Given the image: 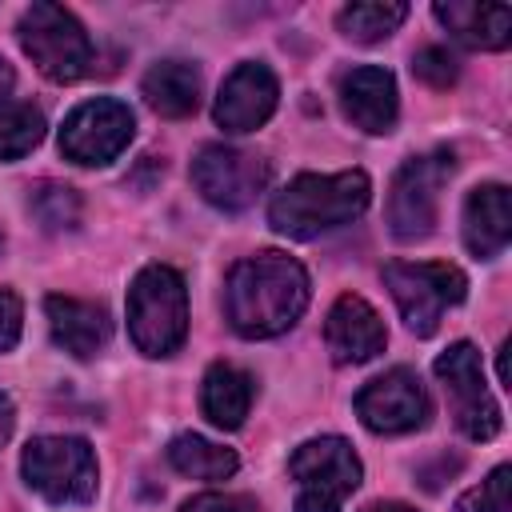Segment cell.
Here are the masks:
<instances>
[{
    "mask_svg": "<svg viewBox=\"0 0 512 512\" xmlns=\"http://www.w3.org/2000/svg\"><path fill=\"white\" fill-rule=\"evenodd\" d=\"M308 308V272L288 252H256L224 280L228 324L248 340L288 332Z\"/></svg>",
    "mask_w": 512,
    "mask_h": 512,
    "instance_id": "cell-1",
    "label": "cell"
},
{
    "mask_svg": "<svg viewBox=\"0 0 512 512\" xmlns=\"http://www.w3.org/2000/svg\"><path fill=\"white\" fill-rule=\"evenodd\" d=\"M372 200V184L360 168L348 172H300L268 204V224L288 240H316L340 224H352Z\"/></svg>",
    "mask_w": 512,
    "mask_h": 512,
    "instance_id": "cell-2",
    "label": "cell"
},
{
    "mask_svg": "<svg viewBox=\"0 0 512 512\" xmlns=\"http://www.w3.org/2000/svg\"><path fill=\"white\" fill-rule=\"evenodd\" d=\"M128 336L144 356H172L188 336L184 276L168 264H148L128 288Z\"/></svg>",
    "mask_w": 512,
    "mask_h": 512,
    "instance_id": "cell-3",
    "label": "cell"
},
{
    "mask_svg": "<svg viewBox=\"0 0 512 512\" xmlns=\"http://www.w3.org/2000/svg\"><path fill=\"white\" fill-rule=\"evenodd\" d=\"M28 488H36L48 504L72 508L96 496V452L80 436H36L20 456Z\"/></svg>",
    "mask_w": 512,
    "mask_h": 512,
    "instance_id": "cell-4",
    "label": "cell"
},
{
    "mask_svg": "<svg viewBox=\"0 0 512 512\" xmlns=\"http://www.w3.org/2000/svg\"><path fill=\"white\" fill-rule=\"evenodd\" d=\"M296 480V512H340L360 488V456L340 436H316L288 460Z\"/></svg>",
    "mask_w": 512,
    "mask_h": 512,
    "instance_id": "cell-5",
    "label": "cell"
},
{
    "mask_svg": "<svg viewBox=\"0 0 512 512\" xmlns=\"http://www.w3.org/2000/svg\"><path fill=\"white\" fill-rule=\"evenodd\" d=\"M20 48L56 84H72L92 68V40L84 24L60 4L40 0L20 16Z\"/></svg>",
    "mask_w": 512,
    "mask_h": 512,
    "instance_id": "cell-6",
    "label": "cell"
},
{
    "mask_svg": "<svg viewBox=\"0 0 512 512\" xmlns=\"http://www.w3.org/2000/svg\"><path fill=\"white\" fill-rule=\"evenodd\" d=\"M384 284L408 324V332L416 336H432L440 328L444 308L460 304L468 296V280L456 264H408V260H392L384 264Z\"/></svg>",
    "mask_w": 512,
    "mask_h": 512,
    "instance_id": "cell-7",
    "label": "cell"
},
{
    "mask_svg": "<svg viewBox=\"0 0 512 512\" xmlns=\"http://www.w3.org/2000/svg\"><path fill=\"white\" fill-rule=\"evenodd\" d=\"M448 172H452V152L412 156L400 164L388 188V228L396 240H424L432 232Z\"/></svg>",
    "mask_w": 512,
    "mask_h": 512,
    "instance_id": "cell-8",
    "label": "cell"
},
{
    "mask_svg": "<svg viewBox=\"0 0 512 512\" xmlns=\"http://www.w3.org/2000/svg\"><path fill=\"white\" fill-rule=\"evenodd\" d=\"M436 376L452 400V416L456 428L468 440H492L500 432V408L484 384V368H480V352L468 340H456L452 348H444L436 356Z\"/></svg>",
    "mask_w": 512,
    "mask_h": 512,
    "instance_id": "cell-9",
    "label": "cell"
},
{
    "mask_svg": "<svg viewBox=\"0 0 512 512\" xmlns=\"http://www.w3.org/2000/svg\"><path fill=\"white\" fill-rule=\"evenodd\" d=\"M192 184L212 208L240 212L268 188V160L244 148L204 144L192 160Z\"/></svg>",
    "mask_w": 512,
    "mask_h": 512,
    "instance_id": "cell-10",
    "label": "cell"
},
{
    "mask_svg": "<svg viewBox=\"0 0 512 512\" xmlns=\"http://www.w3.org/2000/svg\"><path fill=\"white\" fill-rule=\"evenodd\" d=\"M132 132H136L132 108L112 96H96L68 112L60 128V152L76 164H108L128 148Z\"/></svg>",
    "mask_w": 512,
    "mask_h": 512,
    "instance_id": "cell-11",
    "label": "cell"
},
{
    "mask_svg": "<svg viewBox=\"0 0 512 512\" xmlns=\"http://www.w3.org/2000/svg\"><path fill=\"white\" fill-rule=\"evenodd\" d=\"M356 416L368 432L400 436L428 420V392L412 368H392L356 392Z\"/></svg>",
    "mask_w": 512,
    "mask_h": 512,
    "instance_id": "cell-12",
    "label": "cell"
},
{
    "mask_svg": "<svg viewBox=\"0 0 512 512\" xmlns=\"http://www.w3.org/2000/svg\"><path fill=\"white\" fill-rule=\"evenodd\" d=\"M276 100H280V84H276L272 68L256 64V60H244L220 84L212 116L224 132H252L276 112Z\"/></svg>",
    "mask_w": 512,
    "mask_h": 512,
    "instance_id": "cell-13",
    "label": "cell"
},
{
    "mask_svg": "<svg viewBox=\"0 0 512 512\" xmlns=\"http://www.w3.org/2000/svg\"><path fill=\"white\" fill-rule=\"evenodd\" d=\"M324 344H328V352H332L336 364H364V360H372L376 352H384L388 328H384L380 312H376L364 296L344 292V296L328 308Z\"/></svg>",
    "mask_w": 512,
    "mask_h": 512,
    "instance_id": "cell-14",
    "label": "cell"
},
{
    "mask_svg": "<svg viewBox=\"0 0 512 512\" xmlns=\"http://www.w3.org/2000/svg\"><path fill=\"white\" fill-rule=\"evenodd\" d=\"M340 104H344V116L380 136V132H392L396 124V112H400V100H396V76L380 64H364V68H352L344 80H340Z\"/></svg>",
    "mask_w": 512,
    "mask_h": 512,
    "instance_id": "cell-15",
    "label": "cell"
},
{
    "mask_svg": "<svg viewBox=\"0 0 512 512\" xmlns=\"http://www.w3.org/2000/svg\"><path fill=\"white\" fill-rule=\"evenodd\" d=\"M44 312H48V328H52V340L72 352L76 360H88L96 356L108 336H112V320L100 304L92 300H76V296H48L44 300Z\"/></svg>",
    "mask_w": 512,
    "mask_h": 512,
    "instance_id": "cell-16",
    "label": "cell"
},
{
    "mask_svg": "<svg viewBox=\"0 0 512 512\" xmlns=\"http://www.w3.org/2000/svg\"><path fill=\"white\" fill-rule=\"evenodd\" d=\"M512 240V200L504 184H480L464 200V244L476 260H492Z\"/></svg>",
    "mask_w": 512,
    "mask_h": 512,
    "instance_id": "cell-17",
    "label": "cell"
},
{
    "mask_svg": "<svg viewBox=\"0 0 512 512\" xmlns=\"http://www.w3.org/2000/svg\"><path fill=\"white\" fill-rule=\"evenodd\" d=\"M436 20L464 44V48H508L512 40V8L504 4H476V0H440Z\"/></svg>",
    "mask_w": 512,
    "mask_h": 512,
    "instance_id": "cell-18",
    "label": "cell"
},
{
    "mask_svg": "<svg viewBox=\"0 0 512 512\" xmlns=\"http://www.w3.org/2000/svg\"><path fill=\"white\" fill-rule=\"evenodd\" d=\"M200 408L204 416L216 424V428H240L248 408H252V376L240 372L236 364H224L216 360L208 372H204V384H200Z\"/></svg>",
    "mask_w": 512,
    "mask_h": 512,
    "instance_id": "cell-19",
    "label": "cell"
},
{
    "mask_svg": "<svg viewBox=\"0 0 512 512\" xmlns=\"http://www.w3.org/2000/svg\"><path fill=\"white\" fill-rule=\"evenodd\" d=\"M144 100L168 120L192 116L200 104V72L188 60H160L144 72Z\"/></svg>",
    "mask_w": 512,
    "mask_h": 512,
    "instance_id": "cell-20",
    "label": "cell"
},
{
    "mask_svg": "<svg viewBox=\"0 0 512 512\" xmlns=\"http://www.w3.org/2000/svg\"><path fill=\"white\" fill-rule=\"evenodd\" d=\"M168 464L180 476H192V480H228L240 468L232 448L212 444V440H204L196 432H184V436H176L168 444Z\"/></svg>",
    "mask_w": 512,
    "mask_h": 512,
    "instance_id": "cell-21",
    "label": "cell"
},
{
    "mask_svg": "<svg viewBox=\"0 0 512 512\" xmlns=\"http://www.w3.org/2000/svg\"><path fill=\"white\" fill-rule=\"evenodd\" d=\"M408 20V4L400 0H376V4H348L340 8V32L356 44H376L384 36H392L400 24Z\"/></svg>",
    "mask_w": 512,
    "mask_h": 512,
    "instance_id": "cell-22",
    "label": "cell"
},
{
    "mask_svg": "<svg viewBox=\"0 0 512 512\" xmlns=\"http://www.w3.org/2000/svg\"><path fill=\"white\" fill-rule=\"evenodd\" d=\"M44 140V116L32 104L0 100V160H20Z\"/></svg>",
    "mask_w": 512,
    "mask_h": 512,
    "instance_id": "cell-23",
    "label": "cell"
},
{
    "mask_svg": "<svg viewBox=\"0 0 512 512\" xmlns=\"http://www.w3.org/2000/svg\"><path fill=\"white\" fill-rule=\"evenodd\" d=\"M28 208L32 216L48 228V232H60V228H72L80 220V200L68 184H40L32 196H28Z\"/></svg>",
    "mask_w": 512,
    "mask_h": 512,
    "instance_id": "cell-24",
    "label": "cell"
},
{
    "mask_svg": "<svg viewBox=\"0 0 512 512\" xmlns=\"http://www.w3.org/2000/svg\"><path fill=\"white\" fill-rule=\"evenodd\" d=\"M508 480H512L508 464L492 468L488 480H480V488H472L456 500V512H508Z\"/></svg>",
    "mask_w": 512,
    "mask_h": 512,
    "instance_id": "cell-25",
    "label": "cell"
},
{
    "mask_svg": "<svg viewBox=\"0 0 512 512\" xmlns=\"http://www.w3.org/2000/svg\"><path fill=\"white\" fill-rule=\"evenodd\" d=\"M412 72L424 80V84H432V88H448V84H456V60H452V52L448 48H440V44H428V48H420L416 56H412Z\"/></svg>",
    "mask_w": 512,
    "mask_h": 512,
    "instance_id": "cell-26",
    "label": "cell"
},
{
    "mask_svg": "<svg viewBox=\"0 0 512 512\" xmlns=\"http://www.w3.org/2000/svg\"><path fill=\"white\" fill-rule=\"evenodd\" d=\"M20 320H24L20 296H16L12 288H0V352L16 348V340H20Z\"/></svg>",
    "mask_w": 512,
    "mask_h": 512,
    "instance_id": "cell-27",
    "label": "cell"
},
{
    "mask_svg": "<svg viewBox=\"0 0 512 512\" xmlns=\"http://www.w3.org/2000/svg\"><path fill=\"white\" fill-rule=\"evenodd\" d=\"M180 512H260L248 496H228V492H204V496H192Z\"/></svg>",
    "mask_w": 512,
    "mask_h": 512,
    "instance_id": "cell-28",
    "label": "cell"
},
{
    "mask_svg": "<svg viewBox=\"0 0 512 512\" xmlns=\"http://www.w3.org/2000/svg\"><path fill=\"white\" fill-rule=\"evenodd\" d=\"M12 424H16V408H12V400L0 392V444L12 436Z\"/></svg>",
    "mask_w": 512,
    "mask_h": 512,
    "instance_id": "cell-29",
    "label": "cell"
},
{
    "mask_svg": "<svg viewBox=\"0 0 512 512\" xmlns=\"http://www.w3.org/2000/svg\"><path fill=\"white\" fill-rule=\"evenodd\" d=\"M12 88H16V72H12V64L0 56V100H4Z\"/></svg>",
    "mask_w": 512,
    "mask_h": 512,
    "instance_id": "cell-30",
    "label": "cell"
},
{
    "mask_svg": "<svg viewBox=\"0 0 512 512\" xmlns=\"http://www.w3.org/2000/svg\"><path fill=\"white\" fill-rule=\"evenodd\" d=\"M364 512H416V508H408V504H396V500H388V504H372V508H364Z\"/></svg>",
    "mask_w": 512,
    "mask_h": 512,
    "instance_id": "cell-31",
    "label": "cell"
},
{
    "mask_svg": "<svg viewBox=\"0 0 512 512\" xmlns=\"http://www.w3.org/2000/svg\"><path fill=\"white\" fill-rule=\"evenodd\" d=\"M0 248H4V240H0Z\"/></svg>",
    "mask_w": 512,
    "mask_h": 512,
    "instance_id": "cell-32",
    "label": "cell"
}]
</instances>
